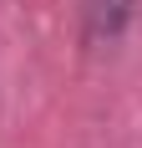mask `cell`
<instances>
[{
    "label": "cell",
    "mask_w": 142,
    "mask_h": 148,
    "mask_svg": "<svg viewBox=\"0 0 142 148\" xmlns=\"http://www.w3.org/2000/svg\"><path fill=\"white\" fill-rule=\"evenodd\" d=\"M132 5L137 0H86L81 5V36L86 46H112L132 21Z\"/></svg>",
    "instance_id": "1"
}]
</instances>
